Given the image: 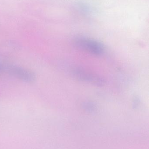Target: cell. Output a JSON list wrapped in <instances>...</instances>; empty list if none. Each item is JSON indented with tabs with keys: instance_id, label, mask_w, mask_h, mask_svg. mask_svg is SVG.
<instances>
[{
	"instance_id": "cell-1",
	"label": "cell",
	"mask_w": 149,
	"mask_h": 149,
	"mask_svg": "<svg viewBox=\"0 0 149 149\" xmlns=\"http://www.w3.org/2000/svg\"><path fill=\"white\" fill-rule=\"evenodd\" d=\"M0 73L8 74L27 83H32L36 80V75L31 71L1 60Z\"/></svg>"
},
{
	"instance_id": "cell-2",
	"label": "cell",
	"mask_w": 149,
	"mask_h": 149,
	"mask_svg": "<svg viewBox=\"0 0 149 149\" xmlns=\"http://www.w3.org/2000/svg\"><path fill=\"white\" fill-rule=\"evenodd\" d=\"M74 44L78 48L96 56H101L105 52V47L102 43L90 38H78L74 41Z\"/></svg>"
},
{
	"instance_id": "cell-3",
	"label": "cell",
	"mask_w": 149,
	"mask_h": 149,
	"mask_svg": "<svg viewBox=\"0 0 149 149\" xmlns=\"http://www.w3.org/2000/svg\"><path fill=\"white\" fill-rule=\"evenodd\" d=\"M73 74L80 79L84 81L92 82L96 85L102 84V81L100 78L93 74H90L82 70H75L73 71Z\"/></svg>"
}]
</instances>
